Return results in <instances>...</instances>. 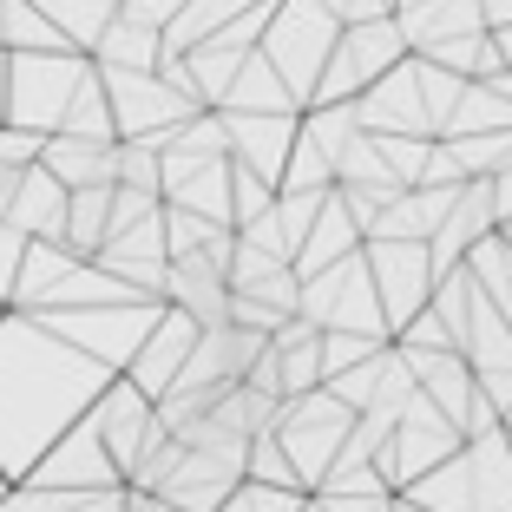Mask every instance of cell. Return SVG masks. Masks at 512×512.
<instances>
[{"label": "cell", "instance_id": "6da1fadb", "mask_svg": "<svg viewBox=\"0 0 512 512\" xmlns=\"http://www.w3.org/2000/svg\"><path fill=\"white\" fill-rule=\"evenodd\" d=\"M112 381L119 375L106 362L73 348L46 316L7 309L0 316V467L7 480H27L40 453L73 434Z\"/></svg>", "mask_w": 512, "mask_h": 512}, {"label": "cell", "instance_id": "7a4b0ae2", "mask_svg": "<svg viewBox=\"0 0 512 512\" xmlns=\"http://www.w3.org/2000/svg\"><path fill=\"white\" fill-rule=\"evenodd\" d=\"M132 289L106 270L79 256L73 243H27V263H20V289H14V309H92V302H125Z\"/></svg>", "mask_w": 512, "mask_h": 512}, {"label": "cell", "instance_id": "3957f363", "mask_svg": "<svg viewBox=\"0 0 512 512\" xmlns=\"http://www.w3.org/2000/svg\"><path fill=\"white\" fill-rule=\"evenodd\" d=\"M86 73H92V53H14L0 119L27 125V132H40V138H53L66 125V112H73Z\"/></svg>", "mask_w": 512, "mask_h": 512}, {"label": "cell", "instance_id": "277c9868", "mask_svg": "<svg viewBox=\"0 0 512 512\" xmlns=\"http://www.w3.org/2000/svg\"><path fill=\"white\" fill-rule=\"evenodd\" d=\"M165 309L171 302H158V296H125V302H92V309H46V322L73 348H86L92 362H106L112 375H125V368L138 362L145 335L165 322ZM33 316H40V309H33Z\"/></svg>", "mask_w": 512, "mask_h": 512}, {"label": "cell", "instance_id": "5b68a950", "mask_svg": "<svg viewBox=\"0 0 512 512\" xmlns=\"http://www.w3.org/2000/svg\"><path fill=\"white\" fill-rule=\"evenodd\" d=\"M335 40H342V20H335L322 0H276V20H270V33H263V60H270L276 73L289 79V92L309 106L322 73H329V60H335Z\"/></svg>", "mask_w": 512, "mask_h": 512}, {"label": "cell", "instance_id": "8992f818", "mask_svg": "<svg viewBox=\"0 0 512 512\" xmlns=\"http://www.w3.org/2000/svg\"><path fill=\"white\" fill-rule=\"evenodd\" d=\"M401 60H414V46H407L401 20H355V27H342V40H335V60L329 73H322L316 99L309 106H355L375 79H388Z\"/></svg>", "mask_w": 512, "mask_h": 512}, {"label": "cell", "instance_id": "52a82bcc", "mask_svg": "<svg viewBox=\"0 0 512 512\" xmlns=\"http://www.w3.org/2000/svg\"><path fill=\"white\" fill-rule=\"evenodd\" d=\"M302 316L316 322V329H355V335L394 342L388 309H381V289H375V270H368V250L342 256V263L322 270V276H302Z\"/></svg>", "mask_w": 512, "mask_h": 512}, {"label": "cell", "instance_id": "ba28073f", "mask_svg": "<svg viewBox=\"0 0 512 512\" xmlns=\"http://www.w3.org/2000/svg\"><path fill=\"white\" fill-rule=\"evenodd\" d=\"M355 421H362V414H355L335 388H316V394L283 401V427H276V434H283V447H289V460H296V473H302L309 493H316V486L329 480V467L342 460Z\"/></svg>", "mask_w": 512, "mask_h": 512}, {"label": "cell", "instance_id": "9c48e42d", "mask_svg": "<svg viewBox=\"0 0 512 512\" xmlns=\"http://www.w3.org/2000/svg\"><path fill=\"white\" fill-rule=\"evenodd\" d=\"M368 270H375V289H381V309H388V329L394 335L421 316V309H434L440 270H434V250H427V243H388V237H375V243H368Z\"/></svg>", "mask_w": 512, "mask_h": 512}, {"label": "cell", "instance_id": "30bf717a", "mask_svg": "<svg viewBox=\"0 0 512 512\" xmlns=\"http://www.w3.org/2000/svg\"><path fill=\"white\" fill-rule=\"evenodd\" d=\"M99 79H106L112 112H119V138H165V132H178L184 119L211 112V106H197V99H184L165 73H106V66H99Z\"/></svg>", "mask_w": 512, "mask_h": 512}, {"label": "cell", "instance_id": "8fae6325", "mask_svg": "<svg viewBox=\"0 0 512 512\" xmlns=\"http://www.w3.org/2000/svg\"><path fill=\"white\" fill-rule=\"evenodd\" d=\"M27 486H46V493H112V486H125V473H119V460L106 453V440H99V427L86 414L66 440H53L40 453V467L27 473Z\"/></svg>", "mask_w": 512, "mask_h": 512}, {"label": "cell", "instance_id": "7c38bea8", "mask_svg": "<svg viewBox=\"0 0 512 512\" xmlns=\"http://www.w3.org/2000/svg\"><path fill=\"white\" fill-rule=\"evenodd\" d=\"M355 119H362V132H381V138H440L434 112H427L421 60H401L388 79H375V86L355 99Z\"/></svg>", "mask_w": 512, "mask_h": 512}, {"label": "cell", "instance_id": "4fadbf2b", "mask_svg": "<svg viewBox=\"0 0 512 512\" xmlns=\"http://www.w3.org/2000/svg\"><path fill=\"white\" fill-rule=\"evenodd\" d=\"M92 427H99V440H106V453L119 460L125 486H132V467L151 453V440L165 434L158 427V401H151L145 388H132V381H112L106 394H99V407H92Z\"/></svg>", "mask_w": 512, "mask_h": 512}, {"label": "cell", "instance_id": "5bb4252c", "mask_svg": "<svg viewBox=\"0 0 512 512\" xmlns=\"http://www.w3.org/2000/svg\"><path fill=\"white\" fill-rule=\"evenodd\" d=\"M224 119H230V158L283 191L289 151L302 138V112H224Z\"/></svg>", "mask_w": 512, "mask_h": 512}, {"label": "cell", "instance_id": "9a60e30c", "mask_svg": "<svg viewBox=\"0 0 512 512\" xmlns=\"http://www.w3.org/2000/svg\"><path fill=\"white\" fill-rule=\"evenodd\" d=\"M197 322L184 316V309H165V322H158V329L145 335V348H138V362L125 368V381H132V388H145L151 401H165L171 388H178V375L184 368H191V348H197Z\"/></svg>", "mask_w": 512, "mask_h": 512}, {"label": "cell", "instance_id": "2e32d148", "mask_svg": "<svg viewBox=\"0 0 512 512\" xmlns=\"http://www.w3.org/2000/svg\"><path fill=\"white\" fill-rule=\"evenodd\" d=\"M66 211H73V191H66L46 165H33L27 178H20V191H14L7 224H20L27 237H40V243H66Z\"/></svg>", "mask_w": 512, "mask_h": 512}, {"label": "cell", "instance_id": "e0dca14e", "mask_svg": "<svg viewBox=\"0 0 512 512\" xmlns=\"http://www.w3.org/2000/svg\"><path fill=\"white\" fill-rule=\"evenodd\" d=\"M40 165L66 184V191H92V184H119V145H92V138L53 132L40 151Z\"/></svg>", "mask_w": 512, "mask_h": 512}, {"label": "cell", "instance_id": "ac0fdd59", "mask_svg": "<svg viewBox=\"0 0 512 512\" xmlns=\"http://www.w3.org/2000/svg\"><path fill=\"white\" fill-rule=\"evenodd\" d=\"M355 250H368V230L355 224V211H348L342 191H335L329 204H322L309 243L296 250V276H322V270H335V263H342V256H355Z\"/></svg>", "mask_w": 512, "mask_h": 512}, {"label": "cell", "instance_id": "d6986e66", "mask_svg": "<svg viewBox=\"0 0 512 512\" xmlns=\"http://www.w3.org/2000/svg\"><path fill=\"white\" fill-rule=\"evenodd\" d=\"M165 204H184V211H204L217 224L237 230V158H204L191 165L178 184L165 191Z\"/></svg>", "mask_w": 512, "mask_h": 512}, {"label": "cell", "instance_id": "ffe728a7", "mask_svg": "<svg viewBox=\"0 0 512 512\" xmlns=\"http://www.w3.org/2000/svg\"><path fill=\"white\" fill-rule=\"evenodd\" d=\"M158 60H165V33L132 14H119L106 27V40L92 46V66H106V73H158Z\"/></svg>", "mask_w": 512, "mask_h": 512}, {"label": "cell", "instance_id": "44dd1931", "mask_svg": "<svg viewBox=\"0 0 512 512\" xmlns=\"http://www.w3.org/2000/svg\"><path fill=\"white\" fill-rule=\"evenodd\" d=\"M217 112H309L296 99V92H289V79L276 73L270 60H263V46H256L250 60H243V73H237V86L224 92V106Z\"/></svg>", "mask_w": 512, "mask_h": 512}, {"label": "cell", "instance_id": "7402d4cb", "mask_svg": "<svg viewBox=\"0 0 512 512\" xmlns=\"http://www.w3.org/2000/svg\"><path fill=\"white\" fill-rule=\"evenodd\" d=\"M33 7H40V14L66 33V46H73V53H92V46L106 40V27L125 14V0H33Z\"/></svg>", "mask_w": 512, "mask_h": 512}, {"label": "cell", "instance_id": "603a6c76", "mask_svg": "<svg viewBox=\"0 0 512 512\" xmlns=\"http://www.w3.org/2000/svg\"><path fill=\"white\" fill-rule=\"evenodd\" d=\"M112 191L119 184H92V191H73V211H66V243L79 256H99L112 237Z\"/></svg>", "mask_w": 512, "mask_h": 512}, {"label": "cell", "instance_id": "cb8c5ba5", "mask_svg": "<svg viewBox=\"0 0 512 512\" xmlns=\"http://www.w3.org/2000/svg\"><path fill=\"white\" fill-rule=\"evenodd\" d=\"M60 132L92 138V145H119V112H112V92H106V79H99V66L86 73V86H79V99H73Z\"/></svg>", "mask_w": 512, "mask_h": 512}, {"label": "cell", "instance_id": "d4e9b609", "mask_svg": "<svg viewBox=\"0 0 512 512\" xmlns=\"http://www.w3.org/2000/svg\"><path fill=\"white\" fill-rule=\"evenodd\" d=\"M256 7H270V0H191V7H184V14L171 20V33H165V40L184 53V46H197V40H211V33H224L230 20L256 14Z\"/></svg>", "mask_w": 512, "mask_h": 512}, {"label": "cell", "instance_id": "484cf974", "mask_svg": "<svg viewBox=\"0 0 512 512\" xmlns=\"http://www.w3.org/2000/svg\"><path fill=\"white\" fill-rule=\"evenodd\" d=\"M7 46H14V53H73L66 33L53 27L33 0H7Z\"/></svg>", "mask_w": 512, "mask_h": 512}, {"label": "cell", "instance_id": "4316f807", "mask_svg": "<svg viewBox=\"0 0 512 512\" xmlns=\"http://www.w3.org/2000/svg\"><path fill=\"white\" fill-rule=\"evenodd\" d=\"M381 335H355V329H322V381H342L348 368H362L381 355Z\"/></svg>", "mask_w": 512, "mask_h": 512}, {"label": "cell", "instance_id": "83f0119b", "mask_svg": "<svg viewBox=\"0 0 512 512\" xmlns=\"http://www.w3.org/2000/svg\"><path fill=\"white\" fill-rule=\"evenodd\" d=\"M230 224H217V217L204 211H184V204H165V243H171V263L178 256H197V250H211L217 237H224Z\"/></svg>", "mask_w": 512, "mask_h": 512}, {"label": "cell", "instance_id": "f1b7e54d", "mask_svg": "<svg viewBox=\"0 0 512 512\" xmlns=\"http://www.w3.org/2000/svg\"><path fill=\"white\" fill-rule=\"evenodd\" d=\"M250 480L256 486H283V493H309L302 473H296V460H289V447H283V434H256L250 440Z\"/></svg>", "mask_w": 512, "mask_h": 512}, {"label": "cell", "instance_id": "f546056e", "mask_svg": "<svg viewBox=\"0 0 512 512\" xmlns=\"http://www.w3.org/2000/svg\"><path fill=\"white\" fill-rule=\"evenodd\" d=\"M119 184L165 197V151L145 145V138H119Z\"/></svg>", "mask_w": 512, "mask_h": 512}, {"label": "cell", "instance_id": "4dcf8cb0", "mask_svg": "<svg viewBox=\"0 0 512 512\" xmlns=\"http://www.w3.org/2000/svg\"><path fill=\"white\" fill-rule=\"evenodd\" d=\"M302 506H309V493H283V486H256V480H243L224 499V512H302Z\"/></svg>", "mask_w": 512, "mask_h": 512}, {"label": "cell", "instance_id": "1f68e13d", "mask_svg": "<svg viewBox=\"0 0 512 512\" xmlns=\"http://www.w3.org/2000/svg\"><path fill=\"white\" fill-rule=\"evenodd\" d=\"M27 243H33L27 230L0 217V302H7V309H14V289H20V263H27Z\"/></svg>", "mask_w": 512, "mask_h": 512}, {"label": "cell", "instance_id": "d6a6232c", "mask_svg": "<svg viewBox=\"0 0 512 512\" xmlns=\"http://www.w3.org/2000/svg\"><path fill=\"white\" fill-rule=\"evenodd\" d=\"M40 151H46L40 132H27V125H7V119H0V165L33 171V165H40Z\"/></svg>", "mask_w": 512, "mask_h": 512}, {"label": "cell", "instance_id": "836d02e7", "mask_svg": "<svg viewBox=\"0 0 512 512\" xmlns=\"http://www.w3.org/2000/svg\"><path fill=\"white\" fill-rule=\"evenodd\" d=\"M322 7H329L342 27H355V20H388L401 0H322Z\"/></svg>", "mask_w": 512, "mask_h": 512}, {"label": "cell", "instance_id": "e575fe53", "mask_svg": "<svg viewBox=\"0 0 512 512\" xmlns=\"http://www.w3.org/2000/svg\"><path fill=\"white\" fill-rule=\"evenodd\" d=\"M125 512H184V506H178V499H165V493H138V486H132Z\"/></svg>", "mask_w": 512, "mask_h": 512}, {"label": "cell", "instance_id": "d590c367", "mask_svg": "<svg viewBox=\"0 0 512 512\" xmlns=\"http://www.w3.org/2000/svg\"><path fill=\"white\" fill-rule=\"evenodd\" d=\"M394 512H427V506H421V499H407V493H401V499H394Z\"/></svg>", "mask_w": 512, "mask_h": 512}, {"label": "cell", "instance_id": "8d00e7d4", "mask_svg": "<svg viewBox=\"0 0 512 512\" xmlns=\"http://www.w3.org/2000/svg\"><path fill=\"white\" fill-rule=\"evenodd\" d=\"M0 46H7V0H0Z\"/></svg>", "mask_w": 512, "mask_h": 512}, {"label": "cell", "instance_id": "74e56055", "mask_svg": "<svg viewBox=\"0 0 512 512\" xmlns=\"http://www.w3.org/2000/svg\"><path fill=\"white\" fill-rule=\"evenodd\" d=\"M7 493H14V480H7V467H0V499H7Z\"/></svg>", "mask_w": 512, "mask_h": 512}, {"label": "cell", "instance_id": "f35d334b", "mask_svg": "<svg viewBox=\"0 0 512 512\" xmlns=\"http://www.w3.org/2000/svg\"><path fill=\"white\" fill-rule=\"evenodd\" d=\"M0 316H7V302H0Z\"/></svg>", "mask_w": 512, "mask_h": 512}]
</instances>
